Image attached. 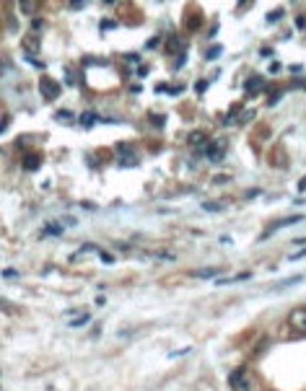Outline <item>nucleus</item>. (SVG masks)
<instances>
[{
	"label": "nucleus",
	"mask_w": 306,
	"mask_h": 391,
	"mask_svg": "<svg viewBox=\"0 0 306 391\" xmlns=\"http://www.w3.org/2000/svg\"><path fill=\"white\" fill-rule=\"evenodd\" d=\"M259 85H262V78H249V80H247V85H244V89H247V94H249V96H254V94H257V89H259Z\"/></svg>",
	"instance_id": "obj_9"
},
{
	"label": "nucleus",
	"mask_w": 306,
	"mask_h": 391,
	"mask_svg": "<svg viewBox=\"0 0 306 391\" xmlns=\"http://www.w3.org/2000/svg\"><path fill=\"white\" fill-rule=\"evenodd\" d=\"M16 275H18V272H16V270H8V267H6V270H3V277H6V280H13V277H16Z\"/></svg>",
	"instance_id": "obj_23"
},
{
	"label": "nucleus",
	"mask_w": 306,
	"mask_h": 391,
	"mask_svg": "<svg viewBox=\"0 0 306 391\" xmlns=\"http://www.w3.org/2000/svg\"><path fill=\"white\" fill-rule=\"evenodd\" d=\"M228 383L234 391H254V376L247 371V368H236V371L228 376Z\"/></svg>",
	"instance_id": "obj_1"
},
{
	"label": "nucleus",
	"mask_w": 306,
	"mask_h": 391,
	"mask_svg": "<svg viewBox=\"0 0 306 391\" xmlns=\"http://www.w3.org/2000/svg\"><path fill=\"white\" fill-rule=\"evenodd\" d=\"M68 8H70V11H83V8H86V3H83V0H75V3H70Z\"/></svg>",
	"instance_id": "obj_20"
},
{
	"label": "nucleus",
	"mask_w": 306,
	"mask_h": 391,
	"mask_svg": "<svg viewBox=\"0 0 306 391\" xmlns=\"http://www.w3.org/2000/svg\"><path fill=\"white\" fill-rule=\"evenodd\" d=\"M221 50H223L221 45H215V47H210V50L205 52V57H208V60H215V57H221Z\"/></svg>",
	"instance_id": "obj_16"
},
{
	"label": "nucleus",
	"mask_w": 306,
	"mask_h": 391,
	"mask_svg": "<svg viewBox=\"0 0 306 391\" xmlns=\"http://www.w3.org/2000/svg\"><path fill=\"white\" fill-rule=\"evenodd\" d=\"M223 148H226V143H223V140H218V143L208 145V148H205V156H208V161H213V163H221V161H223Z\"/></svg>",
	"instance_id": "obj_3"
},
{
	"label": "nucleus",
	"mask_w": 306,
	"mask_h": 391,
	"mask_svg": "<svg viewBox=\"0 0 306 391\" xmlns=\"http://www.w3.org/2000/svg\"><path fill=\"white\" fill-rule=\"evenodd\" d=\"M301 221H303V215H291V218H283V221H278V223H275V228H288V226L301 223Z\"/></svg>",
	"instance_id": "obj_7"
},
{
	"label": "nucleus",
	"mask_w": 306,
	"mask_h": 391,
	"mask_svg": "<svg viewBox=\"0 0 306 391\" xmlns=\"http://www.w3.org/2000/svg\"><path fill=\"white\" fill-rule=\"evenodd\" d=\"M62 233V226L60 223H47L45 226V236H60Z\"/></svg>",
	"instance_id": "obj_11"
},
{
	"label": "nucleus",
	"mask_w": 306,
	"mask_h": 391,
	"mask_svg": "<svg viewBox=\"0 0 306 391\" xmlns=\"http://www.w3.org/2000/svg\"><path fill=\"white\" fill-rule=\"evenodd\" d=\"M39 89H42V96H45L47 101H55V99L60 96V83H57V80H52V78H47V75H42V80H39Z\"/></svg>",
	"instance_id": "obj_2"
},
{
	"label": "nucleus",
	"mask_w": 306,
	"mask_h": 391,
	"mask_svg": "<svg viewBox=\"0 0 306 391\" xmlns=\"http://www.w3.org/2000/svg\"><path fill=\"white\" fill-rule=\"evenodd\" d=\"M65 83H68V85H78V83H81L78 73H75V70H68V73H65Z\"/></svg>",
	"instance_id": "obj_13"
},
{
	"label": "nucleus",
	"mask_w": 306,
	"mask_h": 391,
	"mask_svg": "<svg viewBox=\"0 0 306 391\" xmlns=\"http://www.w3.org/2000/svg\"><path fill=\"white\" fill-rule=\"evenodd\" d=\"M252 117H254V112H252V109H244V114L239 117V122H249Z\"/></svg>",
	"instance_id": "obj_21"
},
{
	"label": "nucleus",
	"mask_w": 306,
	"mask_h": 391,
	"mask_svg": "<svg viewBox=\"0 0 306 391\" xmlns=\"http://www.w3.org/2000/svg\"><path fill=\"white\" fill-rule=\"evenodd\" d=\"M101 262H104V265H112V262H114V256H112V254H106V251H101Z\"/></svg>",
	"instance_id": "obj_22"
},
{
	"label": "nucleus",
	"mask_w": 306,
	"mask_h": 391,
	"mask_svg": "<svg viewBox=\"0 0 306 391\" xmlns=\"http://www.w3.org/2000/svg\"><path fill=\"white\" fill-rule=\"evenodd\" d=\"M94 122H96V114H91V112H86V114L81 117V124H83V127H94Z\"/></svg>",
	"instance_id": "obj_14"
},
{
	"label": "nucleus",
	"mask_w": 306,
	"mask_h": 391,
	"mask_svg": "<svg viewBox=\"0 0 306 391\" xmlns=\"http://www.w3.org/2000/svg\"><path fill=\"white\" fill-rule=\"evenodd\" d=\"M31 29H34V34H42V29H45V21H42V18H34Z\"/></svg>",
	"instance_id": "obj_19"
},
{
	"label": "nucleus",
	"mask_w": 306,
	"mask_h": 391,
	"mask_svg": "<svg viewBox=\"0 0 306 391\" xmlns=\"http://www.w3.org/2000/svg\"><path fill=\"white\" fill-rule=\"evenodd\" d=\"M55 119H57V122H62V124H68V122H73V114H70V112H57V114H55Z\"/></svg>",
	"instance_id": "obj_17"
},
{
	"label": "nucleus",
	"mask_w": 306,
	"mask_h": 391,
	"mask_svg": "<svg viewBox=\"0 0 306 391\" xmlns=\"http://www.w3.org/2000/svg\"><path fill=\"white\" fill-rule=\"evenodd\" d=\"M291 327L298 329V332H306V309L291 311Z\"/></svg>",
	"instance_id": "obj_4"
},
{
	"label": "nucleus",
	"mask_w": 306,
	"mask_h": 391,
	"mask_svg": "<svg viewBox=\"0 0 306 391\" xmlns=\"http://www.w3.org/2000/svg\"><path fill=\"white\" fill-rule=\"evenodd\" d=\"M283 16V11H273L270 16H267V21H275V18H280Z\"/></svg>",
	"instance_id": "obj_24"
},
{
	"label": "nucleus",
	"mask_w": 306,
	"mask_h": 391,
	"mask_svg": "<svg viewBox=\"0 0 306 391\" xmlns=\"http://www.w3.org/2000/svg\"><path fill=\"white\" fill-rule=\"evenodd\" d=\"M192 277H200V280H205V277H218V267H200V270L192 272Z\"/></svg>",
	"instance_id": "obj_5"
},
{
	"label": "nucleus",
	"mask_w": 306,
	"mask_h": 391,
	"mask_svg": "<svg viewBox=\"0 0 306 391\" xmlns=\"http://www.w3.org/2000/svg\"><path fill=\"white\" fill-rule=\"evenodd\" d=\"M89 321H91V314H81L78 319H73V321H70V327H86Z\"/></svg>",
	"instance_id": "obj_12"
},
{
	"label": "nucleus",
	"mask_w": 306,
	"mask_h": 391,
	"mask_svg": "<svg viewBox=\"0 0 306 391\" xmlns=\"http://www.w3.org/2000/svg\"><path fill=\"white\" fill-rule=\"evenodd\" d=\"M203 210H208V212H221L223 205H221V202H203Z\"/></svg>",
	"instance_id": "obj_15"
},
{
	"label": "nucleus",
	"mask_w": 306,
	"mask_h": 391,
	"mask_svg": "<svg viewBox=\"0 0 306 391\" xmlns=\"http://www.w3.org/2000/svg\"><path fill=\"white\" fill-rule=\"evenodd\" d=\"M39 163H42L39 156H26V158H24V168H26V171H29V168H31V171L39 168Z\"/></svg>",
	"instance_id": "obj_10"
},
{
	"label": "nucleus",
	"mask_w": 306,
	"mask_h": 391,
	"mask_svg": "<svg viewBox=\"0 0 306 391\" xmlns=\"http://www.w3.org/2000/svg\"><path fill=\"white\" fill-rule=\"evenodd\" d=\"M18 11L24 13V16H34L36 3H34V0H18Z\"/></svg>",
	"instance_id": "obj_6"
},
{
	"label": "nucleus",
	"mask_w": 306,
	"mask_h": 391,
	"mask_svg": "<svg viewBox=\"0 0 306 391\" xmlns=\"http://www.w3.org/2000/svg\"><path fill=\"white\" fill-rule=\"evenodd\" d=\"M189 145H195V148H208L205 135H203V133H192V135H189Z\"/></svg>",
	"instance_id": "obj_8"
},
{
	"label": "nucleus",
	"mask_w": 306,
	"mask_h": 391,
	"mask_svg": "<svg viewBox=\"0 0 306 391\" xmlns=\"http://www.w3.org/2000/svg\"><path fill=\"white\" fill-rule=\"evenodd\" d=\"M101 29H104V31H112V29H117V21H109V18H104V21H101Z\"/></svg>",
	"instance_id": "obj_18"
},
{
	"label": "nucleus",
	"mask_w": 306,
	"mask_h": 391,
	"mask_svg": "<svg viewBox=\"0 0 306 391\" xmlns=\"http://www.w3.org/2000/svg\"><path fill=\"white\" fill-rule=\"evenodd\" d=\"M291 259H306V249H303V251H298V254H296V256H291Z\"/></svg>",
	"instance_id": "obj_27"
},
{
	"label": "nucleus",
	"mask_w": 306,
	"mask_h": 391,
	"mask_svg": "<svg viewBox=\"0 0 306 391\" xmlns=\"http://www.w3.org/2000/svg\"><path fill=\"white\" fill-rule=\"evenodd\" d=\"M298 192H306V177H303V179L298 182Z\"/></svg>",
	"instance_id": "obj_26"
},
{
	"label": "nucleus",
	"mask_w": 306,
	"mask_h": 391,
	"mask_svg": "<svg viewBox=\"0 0 306 391\" xmlns=\"http://www.w3.org/2000/svg\"><path fill=\"white\" fill-rule=\"evenodd\" d=\"M306 244V238H293V246H303Z\"/></svg>",
	"instance_id": "obj_25"
}]
</instances>
